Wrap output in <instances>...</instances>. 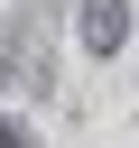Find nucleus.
<instances>
[{"instance_id":"1","label":"nucleus","mask_w":139,"mask_h":148,"mask_svg":"<svg viewBox=\"0 0 139 148\" xmlns=\"http://www.w3.org/2000/svg\"><path fill=\"white\" fill-rule=\"evenodd\" d=\"M130 28H139L130 0H74V46H83V56H120Z\"/></svg>"},{"instance_id":"2","label":"nucleus","mask_w":139,"mask_h":148,"mask_svg":"<svg viewBox=\"0 0 139 148\" xmlns=\"http://www.w3.org/2000/svg\"><path fill=\"white\" fill-rule=\"evenodd\" d=\"M0 148H46V139H37V120H28V111H0Z\"/></svg>"}]
</instances>
